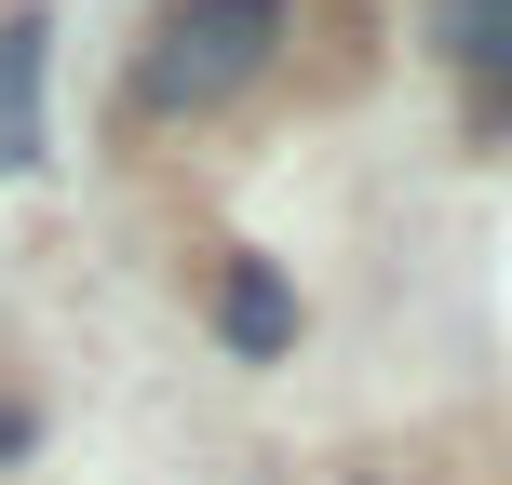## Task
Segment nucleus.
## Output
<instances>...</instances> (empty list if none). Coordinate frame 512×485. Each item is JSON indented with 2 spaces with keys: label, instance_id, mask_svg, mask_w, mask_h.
Here are the masks:
<instances>
[{
  "label": "nucleus",
  "instance_id": "obj_1",
  "mask_svg": "<svg viewBox=\"0 0 512 485\" xmlns=\"http://www.w3.org/2000/svg\"><path fill=\"white\" fill-rule=\"evenodd\" d=\"M270 54H283V0H176L149 27V54H135V108H162V122L230 108Z\"/></svg>",
  "mask_w": 512,
  "mask_h": 485
},
{
  "label": "nucleus",
  "instance_id": "obj_2",
  "mask_svg": "<svg viewBox=\"0 0 512 485\" xmlns=\"http://www.w3.org/2000/svg\"><path fill=\"white\" fill-rule=\"evenodd\" d=\"M41 81H54V14H0V176L41 162Z\"/></svg>",
  "mask_w": 512,
  "mask_h": 485
},
{
  "label": "nucleus",
  "instance_id": "obj_3",
  "mask_svg": "<svg viewBox=\"0 0 512 485\" xmlns=\"http://www.w3.org/2000/svg\"><path fill=\"white\" fill-rule=\"evenodd\" d=\"M216 337H230L243 364H283V351H297V283H283L270 256H230V283H216Z\"/></svg>",
  "mask_w": 512,
  "mask_h": 485
},
{
  "label": "nucleus",
  "instance_id": "obj_4",
  "mask_svg": "<svg viewBox=\"0 0 512 485\" xmlns=\"http://www.w3.org/2000/svg\"><path fill=\"white\" fill-rule=\"evenodd\" d=\"M432 41L459 54L472 81H512V0H432Z\"/></svg>",
  "mask_w": 512,
  "mask_h": 485
},
{
  "label": "nucleus",
  "instance_id": "obj_5",
  "mask_svg": "<svg viewBox=\"0 0 512 485\" xmlns=\"http://www.w3.org/2000/svg\"><path fill=\"white\" fill-rule=\"evenodd\" d=\"M0 459H27V418H14V405H0Z\"/></svg>",
  "mask_w": 512,
  "mask_h": 485
}]
</instances>
